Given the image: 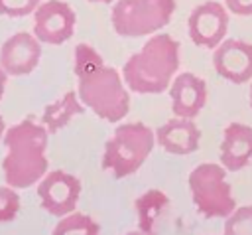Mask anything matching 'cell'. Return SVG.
<instances>
[{
    "label": "cell",
    "instance_id": "d6986e66",
    "mask_svg": "<svg viewBox=\"0 0 252 235\" xmlns=\"http://www.w3.org/2000/svg\"><path fill=\"white\" fill-rule=\"evenodd\" d=\"M20 211V196L12 186H0V223L16 219Z\"/></svg>",
    "mask_w": 252,
    "mask_h": 235
},
{
    "label": "cell",
    "instance_id": "2e32d148",
    "mask_svg": "<svg viewBox=\"0 0 252 235\" xmlns=\"http://www.w3.org/2000/svg\"><path fill=\"white\" fill-rule=\"evenodd\" d=\"M167 203L169 197L161 190H148L140 197H136L134 207L138 213V229L146 233H154V225L161 215V211L167 207Z\"/></svg>",
    "mask_w": 252,
    "mask_h": 235
},
{
    "label": "cell",
    "instance_id": "5bb4252c",
    "mask_svg": "<svg viewBox=\"0 0 252 235\" xmlns=\"http://www.w3.org/2000/svg\"><path fill=\"white\" fill-rule=\"evenodd\" d=\"M252 160V126L230 122L222 132L220 164L228 172H238Z\"/></svg>",
    "mask_w": 252,
    "mask_h": 235
},
{
    "label": "cell",
    "instance_id": "d4e9b609",
    "mask_svg": "<svg viewBox=\"0 0 252 235\" xmlns=\"http://www.w3.org/2000/svg\"><path fill=\"white\" fill-rule=\"evenodd\" d=\"M89 2H100V4H110V2H114V0H89Z\"/></svg>",
    "mask_w": 252,
    "mask_h": 235
},
{
    "label": "cell",
    "instance_id": "6da1fadb",
    "mask_svg": "<svg viewBox=\"0 0 252 235\" xmlns=\"http://www.w3.org/2000/svg\"><path fill=\"white\" fill-rule=\"evenodd\" d=\"M77 95L98 118L118 122L130 111V95L124 77L102 61L98 51L89 43L75 47Z\"/></svg>",
    "mask_w": 252,
    "mask_h": 235
},
{
    "label": "cell",
    "instance_id": "ba28073f",
    "mask_svg": "<svg viewBox=\"0 0 252 235\" xmlns=\"http://www.w3.org/2000/svg\"><path fill=\"white\" fill-rule=\"evenodd\" d=\"M75 10L63 0L41 2L33 12V34L43 43H65L75 34Z\"/></svg>",
    "mask_w": 252,
    "mask_h": 235
},
{
    "label": "cell",
    "instance_id": "7c38bea8",
    "mask_svg": "<svg viewBox=\"0 0 252 235\" xmlns=\"http://www.w3.org/2000/svg\"><path fill=\"white\" fill-rule=\"evenodd\" d=\"M169 97H171V111L175 117L195 118L207 103V83L201 77L183 71L173 77L169 85Z\"/></svg>",
    "mask_w": 252,
    "mask_h": 235
},
{
    "label": "cell",
    "instance_id": "3957f363",
    "mask_svg": "<svg viewBox=\"0 0 252 235\" xmlns=\"http://www.w3.org/2000/svg\"><path fill=\"white\" fill-rule=\"evenodd\" d=\"M179 69V41L169 34L152 36L122 67L124 83L140 95L163 93Z\"/></svg>",
    "mask_w": 252,
    "mask_h": 235
},
{
    "label": "cell",
    "instance_id": "5b68a950",
    "mask_svg": "<svg viewBox=\"0 0 252 235\" xmlns=\"http://www.w3.org/2000/svg\"><path fill=\"white\" fill-rule=\"evenodd\" d=\"M189 190L197 211L207 217H228L236 209L232 188L226 182V168L211 162L199 164L189 174Z\"/></svg>",
    "mask_w": 252,
    "mask_h": 235
},
{
    "label": "cell",
    "instance_id": "ffe728a7",
    "mask_svg": "<svg viewBox=\"0 0 252 235\" xmlns=\"http://www.w3.org/2000/svg\"><path fill=\"white\" fill-rule=\"evenodd\" d=\"M39 4L41 0H0V16L22 18L33 14Z\"/></svg>",
    "mask_w": 252,
    "mask_h": 235
},
{
    "label": "cell",
    "instance_id": "7a4b0ae2",
    "mask_svg": "<svg viewBox=\"0 0 252 235\" xmlns=\"http://www.w3.org/2000/svg\"><path fill=\"white\" fill-rule=\"evenodd\" d=\"M47 136L49 130L32 118L12 124L4 132L6 156L2 160L4 180L12 188H30L47 174Z\"/></svg>",
    "mask_w": 252,
    "mask_h": 235
},
{
    "label": "cell",
    "instance_id": "277c9868",
    "mask_svg": "<svg viewBox=\"0 0 252 235\" xmlns=\"http://www.w3.org/2000/svg\"><path fill=\"white\" fill-rule=\"evenodd\" d=\"M156 144V132L144 122L120 124L104 144L100 166L116 180L126 178L142 168Z\"/></svg>",
    "mask_w": 252,
    "mask_h": 235
},
{
    "label": "cell",
    "instance_id": "603a6c76",
    "mask_svg": "<svg viewBox=\"0 0 252 235\" xmlns=\"http://www.w3.org/2000/svg\"><path fill=\"white\" fill-rule=\"evenodd\" d=\"M4 132H6V124H4V118L0 117V142H2V138H4Z\"/></svg>",
    "mask_w": 252,
    "mask_h": 235
},
{
    "label": "cell",
    "instance_id": "7402d4cb",
    "mask_svg": "<svg viewBox=\"0 0 252 235\" xmlns=\"http://www.w3.org/2000/svg\"><path fill=\"white\" fill-rule=\"evenodd\" d=\"M6 77H8V73L0 67V99H2V95H4V89H6Z\"/></svg>",
    "mask_w": 252,
    "mask_h": 235
},
{
    "label": "cell",
    "instance_id": "30bf717a",
    "mask_svg": "<svg viewBox=\"0 0 252 235\" xmlns=\"http://www.w3.org/2000/svg\"><path fill=\"white\" fill-rule=\"evenodd\" d=\"M215 71L230 83H246L252 79V43L228 38L222 39L213 53Z\"/></svg>",
    "mask_w": 252,
    "mask_h": 235
},
{
    "label": "cell",
    "instance_id": "9c48e42d",
    "mask_svg": "<svg viewBox=\"0 0 252 235\" xmlns=\"http://www.w3.org/2000/svg\"><path fill=\"white\" fill-rule=\"evenodd\" d=\"M187 28H189V38L193 39L195 45H201L207 49L217 47L224 39L226 28H228L226 6L220 2L199 4L189 14Z\"/></svg>",
    "mask_w": 252,
    "mask_h": 235
},
{
    "label": "cell",
    "instance_id": "e0dca14e",
    "mask_svg": "<svg viewBox=\"0 0 252 235\" xmlns=\"http://www.w3.org/2000/svg\"><path fill=\"white\" fill-rule=\"evenodd\" d=\"M51 235H100V225L93 217L73 211L61 217Z\"/></svg>",
    "mask_w": 252,
    "mask_h": 235
},
{
    "label": "cell",
    "instance_id": "4fadbf2b",
    "mask_svg": "<svg viewBox=\"0 0 252 235\" xmlns=\"http://www.w3.org/2000/svg\"><path fill=\"white\" fill-rule=\"evenodd\" d=\"M201 130L193 118L175 117L156 130V142L169 154H191L199 148Z\"/></svg>",
    "mask_w": 252,
    "mask_h": 235
},
{
    "label": "cell",
    "instance_id": "44dd1931",
    "mask_svg": "<svg viewBox=\"0 0 252 235\" xmlns=\"http://www.w3.org/2000/svg\"><path fill=\"white\" fill-rule=\"evenodd\" d=\"M228 12L238 16H252V0H224Z\"/></svg>",
    "mask_w": 252,
    "mask_h": 235
},
{
    "label": "cell",
    "instance_id": "ac0fdd59",
    "mask_svg": "<svg viewBox=\"0 0 252 235\" xmlns=\"http://www.w3.org/2000/svg\"><path fill=\"white\" fill-rule=\"evenodd\" d=\"M222 235H252V205L238 207L224 217Z\"/></svg>",
    "mask_w": 252,
    "mask_h": 235
},
{
    "label": "cell",
    "instance_id": "cb8c5ba5",
    "mask_svg": "<svg viewBox=\"0 0 252 235\" xmlns=\"http://www.w3.org/2000/svg\"><path fill=\"white\" fill-rule=\"evenodd\" d=\"M126 235H154V233H146V231L138 229V231H130V233H126Z\"/></svg>",
    "mask_w": 252,
    "mask_h": 235
},
{
    "label": "cell",
    "instance_id": "52a82bcc",
    "mask_svg": "<svg viewBox=\"0 0 252 235\" xmlns=\"http://www.w3.org/2000/svg\"><path fill=\"white\" fill-rule=\"evenodd\" d=\"M81 196V182L77 176L63 170H53L37 182V197L41 207L55 217L75 211Z\"/></svg>",
    "mask_w": 252,
    "mask_h": 235
},
{
    "label": "cell",
    "instance_id": "484cf974",
    "mask_svg": "<svg viewBox=\"0 0 252 235\" xmlns=\"http://www.w3.org/2000/svg\"><path fill=\"white\" fill-rule=\"evenodd\" d=\"M250 105H252V85H250Z\"/></svg>",
    "mask_w": 252,
    "mask_h": 235
},
{
    "label": "cell",
    "instance_id": "8fae6325",
    "mask_svg": "<svg viewBox=\"0 0 252 235\" xmlns=\"http://www.w3.org/2000/svg\"><path fill=\"white\" fill-rule=\"evenodd\" d=\"M41 41L35 34L18 32L10 36L0 47V67L8 75H28L32 73L41 57Z\"/></svg>",
    "mask_w": 252,
    "mask_h": 235
},
{
    "label": "cell",
    "instance_id": "8992f818",
    "mask_svg": "<svg viewBox=\"0 0 252 235\" xmlns=\"http://www.w3.org/2000/svg\"><path fill=\"white\" fill-rule=\"evenodd\" d=\"M175 12V0H118L110 22L118 36L142 38L161 30Z\"/></svg>",
    "mask_w": 252,
    "mask_h": 235
},
{
    "label": "cell",
    "instance_id": "9a60e30c",
    "mask_svg": "<svg viewBox=\"0 0 252 235\" xmlns=\"http://www.w3.org/2000/svg\"><path fill=\"white\" fill-rule=\"evenodd\" d=\"M83 113H85V105L81 103L79 95L75 91H69L63 95V99L53 101L43 109L41 124L49 130V134H53V132L61 130L65 124H69L73 120V117L83 115Z\"/></svg>",
    "mask_w": 252,
    "mask_h": 235
}]
</instances>
